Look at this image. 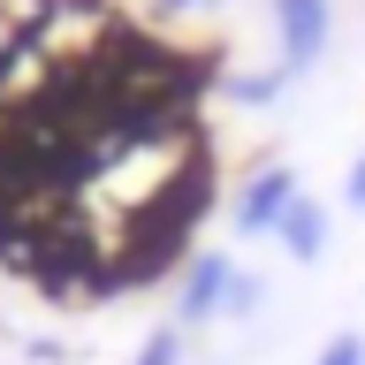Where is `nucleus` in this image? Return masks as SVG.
<instances>
[{"label": "nucleus", "instance_id": "2", "mask_svg": "<svg viewBox=\"0 0 365 365\" xmlns=\"http://www.w3.org/2000/svg\"><path fill=\"white\" fill-rule=\"evenodd\" d=\"M267 23H274V61L289 76H312L335 46V0H267Z\"/></svg>", "mask_w": 365, "mask_h": 365}, {"label": "nucleus", "instance_id": "3", "mask_svg": "<svg viewBox=\"0 0 365 365\" xmlns=\"http://www.w3.org/2000/svg\"><path fill=\"white\" fill-rule=\"evenodd\" d=\"M274 244H282V259H289V267H319V259L335 251V205L304 190V198L289 205V221H282V236H274Z\"/></svg>", "mask_w": 365, "mask_h": 365}, {"label": "nucleus", "instance_id": "1", "mask_svg": "<svg viewBox=\"0 0 365 365\" xmlns=\"http://www.w3.org/2000/svg\"><path fill=\"white\" fill-rule=\"evenodd\" d=\"M297 198H304V182H297L289 160H259V168L236 182V198H228V228H236V236H267V244H274Z\"/></svg>", "mask_w": 365, "mask_h": 365}, {"label": "nucleus", "instance_id": "4", "mask_svg": "<svg viewBox=\"0 0 365 365\" xmlns=\"http://www.w3.org/2000/svg\"><path fill=\"white\" fill-rule=\"evenodd\" d=\"M312 365H365V327H335V335L312 350Z\"/></svg>", "mask_w": 365, "mask_h": 365}, {"label": "nucleus", "instance_id": "5", "mask_svg": "<svg viewBox=\"0 0 365 365\" xmlns=\"http://www.w3.org/2000/svg\"><path fill=\"white\" fill-rule=\"evenodd\" d=\"M342 213H350V221H365V145H358V160L342 168Z\"/></svg>", "mask_w": 365, "mask_h": 365}]
</instances>
